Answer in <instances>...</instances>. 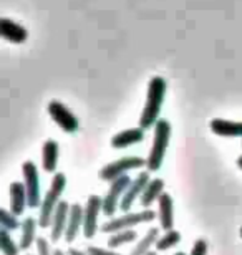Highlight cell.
Wrapping results in <instances>:
<instances>
[{
    "label": "cell",
    "mask_w": 242,
    "mask_h": 255,
    "mask_svg": "<svg viewBox=\"0 0 242 255\" xmlns=\"http://www.w3.org/2000/svg\"><path fill=\"white\" fill-rule=\"evenodd\" d=\"M166 90H168V83L163 76L156 75L149 80L148 91H146V103L140 116V126L143 129L154 128V125L158 123L159 113L163 110L164 98H166Z\"/></svg>",
    "instance_id": "6da1fadb"
},
{
    "label": "cell",
    "mask_w": 242,
    "mask_h": 255,
    "mask_svg": "<svg viewBox=\"0 0 242 255\" xmlns=\"http://www.w3.org/2000/svg\"><path fill=\"white\" fill-rule=\"evenodd\" d=\"M171 123L168 120L159 118L158 123L154 125V136H153V146L151 152L148 156L146 169L151 172H156L161 169L164 156H166V149L169 146V139H171Z\"/></svg>",
    "instance_id": "7a4b0ae2"
},
{
    "label": "cell",
    "mask_w": 242,
    "mask_h": 255,
    "mask_svg": "<svg viewBox=\"0 0 242 255\" xmlns=\"http://www.w3.org/2000/svg\"><path fill=\"white\" fill-rule=\"evenodd\" d=\"M66 189V176L63 172H55L53 179L50 182V189L45 194L42 204H40V216H38V226L42 229H47L51 226L55 209L61 201V194Z\"/></svg>",
    "instance_id": "3957f363"
},
{
    "label": "cell",
    "mask_w": 242,
    "mask_h": 255,
    "mask_svg": "<svg viewBox=\"0 0 242 255\" xmlns=\"http://www.w3.org/2000/svg\"><path fill=\"white\" fill-rule=\"evenodd\" d=\"M148 164L146 159H143L141 156H125L120 157V159L110 162V164L103 166L98 176H100L101 181L105 182H113L118 177L125 176L128 171L131 169H140V167H145Z\"/></svg>",
    "instance_id": "277c9868"
},
{
    "label": "cell",
    "mask_w": 242,
    "mask_h": 255,
    "mask_svg": "<svg viewBox=\"0 0 242 255\" xmlns=\"http://www.w3.org/2000/svg\"><path fill=\"white\" fill-rule=\"evenodd\" d=\"M156 219V212L151 211V209H145L141 212H125V216L118 217V219H111L108 221L105 226L101 227V232H120L125 231V229H131L138 226V224H145V222H151Z\"/></svg>",
    "instance_id": "5b68a950"
},
{
    "label": "cell",
    "mask_w": 242,
    "mask_h": 255,
    "mask_svg": "<svg viewBox=\"0 0 242 255\" xmlns=\"http://www.w3.org/2000/svg\"><path fill=\"white\" fill-rule=\"evenodd\" d=\"M131 181H133L131 177L128 174H125V176L118 177V179H115L111 182L106 196L103 197V212H105V216H108V217L115 216V212L118 211V207H120L121 199H123V196H125L126 189L130 187Z\"/></svg>",
    "instance_id": "8992f818"
},
{
    "label": "cell",
    "mask_w": 242,
    "mask_h": 255,
    "mask_svg": "<svg viewBox=\"0 0 242 255\" xmlns=\"http://www.w3.org/2000/svg\"><path fill=\"white\" fill-rule=\"evenodd\" d=\"M47 111L50 115V118L55 121L56 125L60 126L61 131L65 132H76L80 128V121L78 118L71 113L70 108H66V106L61 103L58 100H51L48 106H47Z\"/></svg>",
    "instance_id": "52a82bcc"
},
{
    "label": "cell",
    "mask_w": 242,
    "mask_h": 255,
    "mask_svg": "<svg viewBox=\"0 0 242 255\" xmlns=\"http://www.w3.org/2000/svg\"><path fill=\"white\" fill-rule=\"evenodd\" d=\"M22 174H23V184L27 189L28 197V207L37 209L40 204V176L38 169L33 161H25L22 164Z\"/></svg>",
    "instance_id": "ba28073f"
},
{
    "label": "cell",
    "mask_w": 242,
    "mask_h": 255,
    "mask_svg": "<svg viewBox=\"0 0 242 255\" xmlns=\"http://www.w3.org/2000/svg\"><path fill=\"white\" fill-rule=\"evenodd\" d=\"M103 211V197L93 196L88 197L85 206V219H83V236L86 239H93L98 232V216Z\"/></svg>",
    "instance_id": "9c48e42d"
},
{
    "label": "cell",
    "mask_w": 242,
    "mask_h": 255,
    "mask_svg": "<svg viewBox=\"0 0 242 255\" xmlns=\"http://www.w3.org/2000/svg\"><path fill=\"white\" fill-rule=\"evenodd\" d=\"M149 172L151 171H143L138 174V177H135V179L131 181L130 187L126 189L125 196H123L121 199V204H120V209L123 212H130V209L133 207V204H135V201L138 197H141L143 191L146 189L148 182L151 181V177H149Z\"/></svg>",
    "instance_id": "30bf717a"
},
{
    "label": "cell",
    "mask_w": 242,
    "mask_h": 255,
    "mask_svg": "<svg viewBox=\"0 0 242 255\" xmlns=\"http://www.w3.org/2000/svg\"><path fill=\"white\" fill-rule=\"evenodd\" d=\"M70 207H71V204H68L66 201H60V204L56 206L53 219H51V226H50L51 242H58L61 236H65L66 224H68V216H70Z\"/></svg>",
    "instance_id": "8fae6325"
},
{
    "label": "cell",
    "mask_w": 242,
    "mask_h": 255,
    "mask_svg": "<svg viewBox=\"0 0 242 255\" xmlns=\"http://www.w3.org/2000/svg\"><path fill=\"white\" fill-rule=\"evenodd\" d=\"M0 35H2V38H5L10 43L22 45L23 42H27L28 30L22 27L20 23L13 22V20L2 17L0 18Z\"/></svg>",
    "instance_id": "7c38bea8"
},
{
    "label": "cell",
    "mask_w": 242,
    "mask_h": 255,
    "mask_svg": "<svg viewBox=\"0 0 242 255\" xmlns=\"http://www.w3.org/2000/svg\"><path fill=\"white\" fill-rule=\"evenodd\" d=\"M143 139H145V129L141 126L128 128V129L116 132L111 137V147H115V149H125V147H130L133 144H140V142H143Z\"/></svg>",
    "instance_id": "4fadbf2b"
},
{
    "label": "cell",
    "mask_w": 242,
    "mask_h": 255,
    "mask_svg": "<svg viewBox=\"0 0 242 255\" xmlns=\"http://www.w3.org/2000/svg\"><path fill=\"white\" fill-rule=\"evenodd\" d=\"M158 217L163 231H171L174 226V201L168 192H163L158 199Z\"/></svg>",
    "instance_id": "5bb4252c"
},
{
    "label": "cell",
    "mask_w": 242,
    "mask_h": 255,
    "mask_svg": "<svg viewBox=\"0 0 242 255\" xmlns=\"http://www.w3.org/2000/svg\"><path fill=\"white\" fill-rule=\"evenodd\" d=\"M83 219H85V207H81L80 204H71L70 207V216L68 224H66L65 231V241L71 244L80 234V229H83Z\"/></svg>",
    "instance_id": "9a60e30c"
},
{
    "label": "cell",
    "mask_w": 242,
    "mask_h": 255,
    "mask_svg": "<svg viewBox=\"0 0 242 255\" xmlns=\"http://www.w3.org/2000/svg\"><path fill=\"white\" fill-rule=\"evenodd\" d=\"M27 206H28V197H27L25 184L23 182L13 181L12 184H10V211H12L15 216H22Z\"/></svg>",
    "instance_id": "2e32d148"
},
{
    "label": "cell",
    "mask_w": 242,
    "mask_h": 255,
    "mask_svg": "<svg viewBox=\"0 0 242 255\" xmlns=\"http://www.w3.org/2000/svg\"><path fill=\"white\" fill-rule=\"evenodd\" d=\"M211 131L221 137H242V121L216 118L211 121Z\"/></svg>",
    "instance_id": "e0dca14e"
},
{
    "label": "cell",
    "mask_w": 242,
    "mask_h": 255,
    "mask_svg": "<svg viewBox=\"0 0 242 255\" xmlns=\"http://www.w3.org/2000/svg\"><path fill=\"white\" fill-rule=\"evenodd\" d=\"M58 156H60V146L55 139H47L43 142L42 147V167L45 172L55 174L56 164H58Z\"/></svg>",
    "instance_id": "ac0fdd59"
},
{
    "label": "cell",
    "mask_w": 242,
    "mask_h": 255,
    "mask_svg": "<svg viewBox=\"0 0 242 255\" xmlns=\"http://www.w3.org/2000/svg\"><path fill=\"white\" fill-rule=\"evenodd\" d=\"M164 192V181L156 177V179H151L148 182L146 189L143 191L140 201H141V206L145 209H149L153 202H156L159 197H161V194Z\"/></svg>",
    "instance_id": "d6986e66"
},
{
    "label": "cell",
    "mask_w": 242,
    "mask_h": 255,
    "mask_svg": "<svg viewBox=\"0 0 242 255\" xmlns=\"http://www.w3.org/2000/svg\"><path fill=\"white\" fill-rule=\"evenodd\" d=\"M37 221L33 217H27L22 222V237H20V249L27 251L33 246V242H37Z\"/></svg>",
    "instance_id": "ffe728a7"
},
{
    "label": "cell",
    "mask_w": 242,
    "mask_h": 255,
    "mask_svg": "<svg viewBox=\"0 0 242 255\" xmlns=\"http://www.w3.org/2000/svg\"><path fill=\"white\" fill-rule=\"evenodd\" d=\"M158 239H159V229L158 227L149 229L146 232V236L138 242V246L133 249L130 255H146L149 252V249H151V246H156Z\"/></svg>",
    "instance_id": "44dd1931"
},
{
    "label": "cell",
    "mask_w": 242,
    "mask_h": 255,
    "mask_svg": "<svg viewBox=\"0 0 242 255\" xmlns=\"http://www.w3.org/2000/svg\"><path fill=\"white\" fill-rule=\"evenodd\" d=\"M138 237V234L133 231V229H125V231L115 232L113 236L108 239V247L110 249H118L121 246H126V244L135 242Z\"/></svg>",
    "instance_id": "7402d4cb"
},
{
    "label": "cell",
    "mask_w": 242,
    "mask_h": 255,
    "mask_svg": "<svg viewBox=\"0 0 242 255\" xmlns=\"http://www.w3.org/2000/svg\"><path fill=\"white\" fill-rule=\"evenodd\" d=\"M0 249H2V254L3 255H18L20 254V246L15 244V241L10 237V231L2 227L0 231Z\"/></svg>",
    "instance_id": "603a6c76"
},
{
    "label": "cell",
    "mask_w": 242,
    "mask_h": 255,
    "mask_svg": "<svg viewBox=\"0 0 242 255\" xmlns=\"http://www.w3.org/2000/svg\"><path fill=\"white\" fill-rule=\"evenodd\" d=\"M179 242H181V234H179L178 231H174V229H171V231H166L164 237L158 239L156 251L158 252H164V251H168V249L178 246Z\"/></svg>",
    "instance_id": "cb8c5ba5"
},
{
    "label": "cell",
    "mask_w": 242,
    "mask_h": 255,
    "mask_svg": "<svg viewBox=\"0 0 242 255\" xmlns=\"http://www.w3.org/2000/svg\"><path fill=\"white\" fill-rule=\"evenodd\" d=\"M18 216H15L12 211H7V209H2L0 211V224H2L3 229L7 231H17V229L22 227V224L18 222Z\"/></svg>",
    "instance_id": "d4e9b609"
},
{
    "label": "cell",
    "mask_w": 242,
    "mask_h": 255,
    "mask_svg": "<svg viewBox=\"0 0 242 255\" xmlns=\"http://www.w3.org/2000/svg\"><path fill=\"white\" fill-rule=\"evenodd\" d=\"M37 252L38 255H51L53 252H51V249H50V244L47 239H43V237H37Z\"/></svg>",
    "instance_id": "484cf974"
},
{
    "label": "cell",
    "mask_w": 242,
    "mask_h": 255,
    "mask_svg": "<svg viewBox=\"0 0 242 255\" xmlns=\"http://www.w3.org/2000/svg\"><path fill=\"white\" fill-rule=\"evenodd\" d=\"M206 254H208V242H206L204 239H198V241L194 242L193 251L189 255H206Z\"/></svg>",
    "instance_id": "4316f807"
},
{
    "label": "cell",
    "mask_w": 242,
    "mask_h": 255,
    "mask_svg": "<svg viewBox=\"0 0 242 255\" xmlns=\"http://www.w3.org/2000/svg\"><path fill=\"white\" fill-rule=\"evenodd\" d=\"M88 252L90 255H121V254H118V252H113V251H106V249H101V247H93V246H90L88 247Z\"/></svg>",
    "instance_id": "83f0119b"
},
{
    "label": "cell",
    "mask_w": 242,
    "mask_h": 255,
    "mask_svg": "<svg viewBox=\"0 0 242 255\" xmlns=\"http://www.w3.org/2000/svg\"><path fill=\"white\" fill-rule=\"evenodd\" d=\"M68 255H90L88 252H83V251H80V249H75V247H71L70 251H68Z\"/></svg>",
    "instance_id": "f1b7e54d"
},
{
    "label": "cell",
    "mask_w": 242,
    "mask_h": 255,
    "mask_svg": "<svg viewBox=\"0 0 242 255\" xmlns=\"http://www.w3.org/2000/svg\"><path fill=\"white\" fill-rule=\"evenodd\" d=\"M51 255H65V252H63V251H60V249H55L53 254H51Z\"/></svg>",
    "instance_id": "f546056e"
},
{
    "label": "cell",
    "mask_w": 242,
    "mask_h": 255,
    "mask_svg": "<svg viewBox=\"0 0 242 255\" xmlns=\"http://www.w3.org/2000/svg\"><path fill=\"white\" fill-rule=\"evenodd\" d=\"M238 166L242 169V156H239V157H238Z\"/></svg>",
    "instance_id": "4dcf8cb0"
},
{
    "label": "cell",
    "mask_w": 242,
    "mask_h": 255,
    "mask_svg": "<svg viewBox=\"0 0 242 255\" xmlns=\"http://www.w3.org/2000/svg\"><path fill=\"white\" fill-rule=\"evenodd\" d=\"M146 255H158V252H153V251H149V252H148Z\"/></svg>",
    "instance_id": "1f68e13d"
},
{
    "label": "cell",
    "mask_w": 242,
    "mask_h": 255,
    "mask_svg": "<svg viewBox=\"0 0 242 255\" xmlns=\"http://www.w3.org/2000/svg\"><path fill=\"white\" fill-rule=\"evenodd\" d=\"M174 255H186V254H184V252H178V254H174Z\"/></svg>",
    "instance_id": "d6a6232c"
},
{
    "label": "cell",
    "mask_w": 242,
    "mask_h": 255,
    "mask_svg": "<svg viewBox=\"0 0 242 255\" xmlns=\"http://www.w3.org/2000/svg\"><path fill=\"white\" fill-rule=\"evenodd\" d=\"M241 237H242V227H241Z\"/></svg>",
    "instance_id": "836d02e7"
},
{
    "label": "cell",
    "mask_w": 242,
    "mask_h": 255,
    "mask_svg": "<svg viewBox=\"0 0 242 255\" xmlns=\"http://www.w3.org/2000/svg\"><path fill=\"white\" fill-rule=\"evenodd\" d=\"M28 255H30V254H28Z\"/></svg>",
    "instance_id": "e575fe53"
}]
</instances>
